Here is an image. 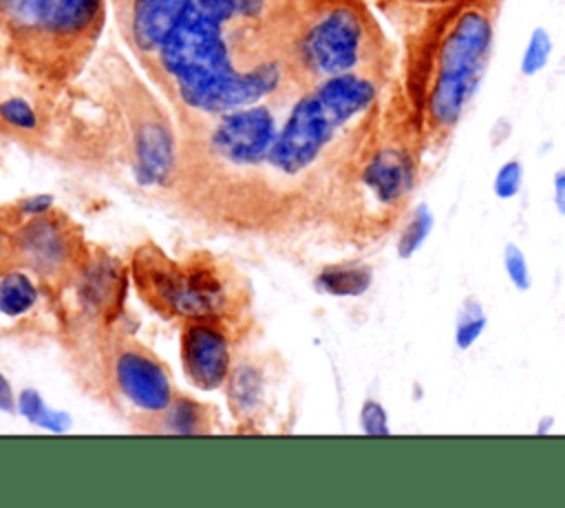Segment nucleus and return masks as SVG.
Instances as JSON below:
<instances>
[{"instance_id":"nucleus-1","label":"nucleus","mask_w":565,"mask_h":508,"mask_svg":"<svg viewBox=\"0 0 565 508\" xmlns=\"http://www.w3.org/2000/svg\"><path fill=\"white\" fill-rule=\"evenodd\" d=\"M263 0H190L179 24L157 51L179 99L201 113L223 115L252 106L278 88L280 64L238 68L225 35L227 22L256 15Z\"/></svg>"},{"instance_id":"nucleus-2","label":"nucleus","mask_w":565,"mask_h":508,"mask_svg":"<svg viewBox=\"0 0 565 508\" xmlns=\"http://www.w3.org/2000/svg\"><path fill=\"white\" fill-rule=\"evenodd\" d=\"M492 46L494 22L483 7L457 11L433 35L411 77L424 137L444 141L452 135L481 86Z\"/></svg>"},{"instance_id":"nucleus-3","label":"nucleus","mask_w":565,"mask_h":508,"mask_svg":"<svg viewBox=\"0 0 565 508\" xmlns=\"http://www.w3.org/2000/svg\"><path fill=\"white\" fill-rule=\"evenodd\" d=\"M375 102L377 82L366 73H344L318 82L294 104L265 163L289 181L309 174Z\"/></svg>"},{"instance_id":"nucleus-4","label":"nucleus","mask_w":565,"mask_h":508,"mask_svg":"<svg viewBox=\"0 0 565 508\" xmlns=\"http://www.w3.org/2000/svg\"><path fill=\"white\" fill-rule=\"evenodd\" d=\"M419 148L408 139H388L369 150L353 177L349 203L355 223L366 234L391 232L411 210L419 183Z\"/></svg>"},{"instance_id":"nucleus-5","label":"nucleus","mask_w":565,"mask_h":508,"mask_svg":"<svg viewBox=\"0 0 565 508\" xmlns=\"http://www.w3.org/2000/svg\"><path fill=\"white\" fill-rule=\"evenodd\" d=\"M132 265L137 289L163 314L214 320L227 305L225 287L210 267H179L152 247H143Z\"/></svg>"},{"instance_id":"nucleus-6","label":"nucleus","mask_w":565,"mask_h":508,"mask_svg":"<svg viewBox=\"0 0 565 508\" xmlns=\"http://www.w3.org/2000/svg\"><path fill=\"white\" fill-rule=\"evenodd\" d=\"M369 44V27L360 11L335 4L307 27L298 42V55L302 66L322 82L344 73H362Z\"/></svg>"},{"instance_id":"nucleus-7","label":"nucleus","mask_w":565,"mask_h":508,"mask_svg":"<svg viewBox=\"0 0 565 508\" xmlns=\"http://www.w3.org/2000/svg\"><path fill=\"white\" fill-rule=\"evenodd\" d=\"M102 0H0V24L22 42L62 46L88 35Z\"/></svg>"},{"instance_id":"nucleus-8","label":"nucleus","mask_w":565,"mask_h":508,"mask_svg":"<svg viewBox=\"0 0 565 508\" xmlns=\"http://www.w3.org/2000/svg\"><path fill=\"white\" fill-rule=\"evenodd\" d=\"M278 130L265 106H243L221 115V121L210 135L212 152L230 166L263 163L274 146Z\"/></svg>"},{"instance_id":"nucleus-9","label":"nucleus","mask_w":565,"mask_h":508,"mask_svg":"<svg viewBox=\"0 0 565 508\" xmlns=\"http://www.w3.org/2000/svg\"><path fill=\"white\" fill-rule=\"evenodd\" d=\"M117 391L135 409L161 415L174 400V389L163 364L141 347L124 345L113 356Z\"/></svg>"},{"instance_id":"nucleus-10","label":"nucleus","mask_w":565,"mask_h":508,"mask_svg":"<svg viewBox=\"0 0 565 508\" xmlns=\"http://www.w3.org/2000/svg\"><path fill=\"white\" fill-rule=\"evenodd\" d=\"M181 364L185 378L196 389H221L232 373V351L225 331L214 320H188L181 331Z\"/></svg>"},{"instance_id":"nucleus-11","label":"nucleus","mask_w":565,"mask_h":508,"mask_svg":"<svg viewBox=\"0 0 565 508\" xmlns=\"http://www.w3.org/2000/svg\"><path fill=\"white\" fill-rule=\"evenodd\" d=\"M13 254L42 278L62 276L75 258V243L57 216L26 219L13 234Z\"/></svg>"},{"instance_id":"nucleus-12","label":"nucleus","mask_w":565,"mask_h":508,"mask_svg":"<svg viewBox=\"0 0 565 508\" xmlns=\"http://www.w3.org/2000/svg\"><path fill=\"white\" fill-rule=\"evenodd\" d=\"M190 0H135L130 11L132 42L143 53H157L179 24Z\"/></svg>"},{"instance_id":"nucleus-13","label":"nucleus","mask_w":565,"mask_h":508,"mask_svg":"<svg viewBox=\"0 0 565 508\" xmlns=\"http://www.w3.org/2000/svg\"><path fill=\"white\" fill-rule=\"evenodd\" d=\"M135 177L141 186H163L174 166L170 130L159 121H146L135 137Z\"/></svg>"},{"instance_id":"nucleus-14","label":"nucleus","mask_w":565,"mask_h":508,"mask_svg":"<svg viewBox=\"0 0 565 508\" xmlns=\"http://www.w3.org/2000/svg\"><path fill=\"white\" fill-rule=\"evenodd\" d=\"M79 296L93 311L113 316L124 298V272L113 258L90 261L79 274Z\"/></svg>"},{"instance_id":"nucleus-15","label":"nucleus","mask_w":565,"mask_h":508,"mask_svg":"<svg viewBox=\"0 0 565 508\" xmlns=\"http://www.w3.org/2000/svg\"><path fill=\"white\" fill-rule=\"evenodd\" d=\"M316 289L335 298H358L373 285V269L362 261H344L322 267L316 274Z\"/></svg>"},{"instance_id":"nucleus-16","label":"nucleus","mask_w":565,"mask_h":508,"mask_svg":"<svg viewBox=\"0 0 565 508\" xmlns=\"http://www.w3.org/2000/svg\"><path fill=\"white\" fill-rule=\"evenodd\" d=\"M433 227H435V214H433L430 205L428 203L413 205L399 223L397 241H395V254L402 261L413 258L424 247L428 236L433 234Z\"/></svg>"},{"instance_id":"nucleus-17","label":"nucleus","mask_w":565,"mask_h":508,"mask_svg":"<svg viewBox=\"0 0 565 508\" xmlns=\"http://www.w3.org/2000/svg\"><path fill=\"white\" fill-rule=\"evenodd\" d=\"M38 285L26 272L9 269L0 276V311L9 318L24 316L38 303Z\"/></svg>"},{"instance_id":"nucleus-18","label":"nucleus","mask_w":565,"mask_h":508,"mask_svg":"<svg viewBox=\"0 0 565 508\" xmlns=\"http://www.w3.org/2000/svg\"><path fill=\"white\" fill-rule=\"evenodd\" d=\"M225 384H227L230 406L234 409L236 415L254 413L263 402V378H260V371L252 364H241L232 369Z\"/></svg>"},{"instance_id":"nucleus-19","label":"nucleus","mask_w":565,"mask_h":508,"mask_svg":"<svg viewBox=\"0 0 565 508\" xmlns=\"http://www.w3.org/2000/svg\"><path fill=\"white\" fill-rule=\"evenodd\" d=\"M488 327V314L483 309V303L468 294L459 303L457 316H455V329H452V342L459 351H468L486 331Z\"/></svg>"},{"instance_id":"nucleus-20","label":"nucleus","mask_w":565,"mask_h":508,"mask_svg":"<svg viewBox=\"0 0 565 508\" xmlns=\"http://www.w3.org/2000/svg\"><path fill=\"white\" fill-rule=\"evenodd\" d=\"M15 409L22 417H26L31 424L40 428L53 433H66L71 428V415L51 409L35 389H22L15 398Z\"/></svg>"},{"instance_id":"nucleus-21","label":"nucleus","mask_w":565,"mask_h":508,"mask_svg":"<svg viewBox=\"0 0 565 508\" xmlns=\"http://www.w3.org/2000/svg\"><path fill=\"white\" fill-rule=\"evenodd\" d=\"M163 431L177 435H194L205 431L203 406L192 398H174L172 404L161 413Z\"/></svg>"},{"instance_id":"nucleus-22","label":"nucleus","mask_w":565,"mask_h":508,"mask_svg":"<svg viewBox=\"0 0 565 508\" xmlns=\"http://www.w3.org/2000/svg\"><path fill=\"white\" fill-rule=\"evenodd\" d=\"M552 51H554L552 33L541 24L534 27L527 35L525 46H523V53H521V60H519V73L523 77L539 75L550 64Z\"/></svg>"},{"instance_id":"nucleus-23","label":"nucleus","mask_w":565,"mask_h":508,"mask_svg":"<svg viewBox=\"0 0 565 508\" xmlns=\"http://www.w3.org/2000/svg\"><path fill=\"white\" fill-rule=\"evenodd\" d=\"M501 265H503V272H505L510 285L516 292H530L532 289V272H530V265H527V256L514 241H508L503 245Z\"/></svg>"},{"instance_id":"nucleus-24","label":"nucleus","mask_w":565,"mask_h":508,"mask_svg":"<svg viewBox=\"0 0 565 508\" xmlns=\"http://www.w3.org/2000/svg\"><path fill=\"white\" fill-rule=\"evenodd\" d=\"M523 174H525V170H523L521 159H516V157L505 159L497 168V172L492 177V192H494V197L501 199V201L516 199L521 188H523Z\"/></svg>"},{"instance_id":"nucleus-25","label":"nucleus","mask_w":565,"mask_h":508,"mask_svg":"<svg viewBox=\"0 0 565 508\" xmlns=\"http://www.w3.org/2000/svg\"><path fill=\"white\" fill-rule=\"evenodd\" d=\"M360 431L364 435L371 437H386L391 435V422H388V413L384 409L382 402H377L375 398H366L360 406Z\"/></svg>"},{"instance_id":"nucleus-26","label":"nucleus","mask_w":565,"mask_h":508,"mask_svg":"<svg viewBox=\"0 0 565 508\" xmlns=\"http://www.w3.org/2000/svg\"><path fill=\"white\" fill-rule=\"evenodd\" d=\"M0 119L20 130H33L38 126V115L33 106L22 97H9L0 102Z\"/></svg>"},{"instance_id":"nucleus-27","label":"nucleus","mask_w":565,"mask_h":508,"mask_svg":"<svg viewBox=\"0 0 565 508\" xmlns=\"http://www.w3.org/2000/svg\"><path fill=\"white\" fill-rule=\"evenodd\" d=\"M53 208V197L51 194H29L24 197L20 203H18V212L26 219H33V216H42V214H49Z\"/></svg>"},{"instance_id":"nucleus-28","label":"nucleus","mask_w":565,"mask_h":508,"mask_svg":"<svg viewBox=\"0 0 565 508\" xmlns=\"http://www.w3.org/2000/svg\"><path fill=\"white\" fill-rule=\"evenodd\" d=\"M552 201L561 216H565V168H558L552 177Z\"/></svg>"},{"instance_id":"nucleus-29","label":"nucleus","mask_w":565,"mask_h":508,"mask_svg":"<svg viewBox=\"0 0 565 508\" xmlns=\"http://www.w3.org/2000/svg\"><path fill=\"white\" fill-rule=\"evenodd\" d=\"M0 411H4V413L15 411V395H13L11 382L7 380L4 373H0Z\"/></svg>"},{"instance_id":"nucleus-30","label":"nucleus","mask_w":565,"mask_h":508,"mask_svg":"<svg viewBox=\"0 0 565 508\" xmlns=\"http://www.w3.org/2000/svg\"><path fill=\"white\" fill-rule=\"evenodd\" d=\"M13 254V239L0 227V269L4 267V261Z\"/></svg>"},{"instance_id":"nucleus-31","label":"nucleus","mask_w":565,"mask_h":508,"mask_svg":"<svg viewBox=\"0 0 565 508\" xmlns=\"http://www.w3.org/2000/svg\"><path fill=\"white\" fill-rule=\"evenodd\" d=\"M552 424H554V417H552V415H547V417H541V424L536 426V435L550 433V431H552Z\"/></svg>"},{"instance_id":"nucleus-32","label":"nucleus","mask_w":565,"mask_h":508,"mask_svg":"<svg viewBox=\"0 0 565 508\" xmlns=\"http://www.w3.org/2000/svg\"><path fill=\"white\" fill-rule=\"evenodd\" d=\"M0 314H2V311H0Z\"/></svg>"}]
</instances>
